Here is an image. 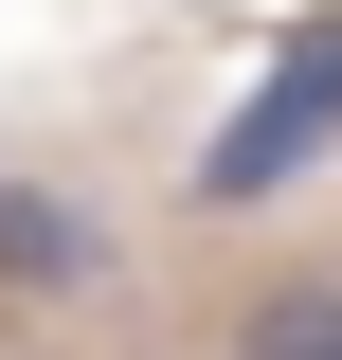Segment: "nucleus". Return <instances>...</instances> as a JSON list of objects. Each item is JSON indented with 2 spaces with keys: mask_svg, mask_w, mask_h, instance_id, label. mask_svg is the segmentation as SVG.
<instances>
[{
  "mask_svg": "<svg viewBox=\"0 0 342 360\" xmlns=\"http://www.w3.org/2000/svg\"><path fill=\"white\" fill-rule=\"evenodd\" d=\"M342 162V0H306L289 37L253 54V90L216 108V144H198V217H270V198H306V180Z\"/></svg>",
  "mask_w": 342,
  "mask_h": 360,
  "instance_id": "1",
  "label": "nucleus"
},
{
  "mask_svg": "<svg viewBox=\"0 0 342 360\" xmlns=\"http://www.w3.org/2000/svg\"><path fill=\"white\" fill-rule=\"evenodd\" d=\"M0 270H18V288H90V217L37 198V180H0Z\"/></svg>",
  "mask_w": 342,
  "mask_h": 360,
  "instance_id": "2",
  "label": "nucleus"
},
{
  "mask_svg": "<svg viewBox=\"0 0 342 360\" xmlns=\"http://www.w3.org/2000/svg\"><path fill=\"white\" fill-rule=\"evenodd\" d=\"M234 360H342V288H270Z\"/></svg>",
  "mask_w": 342,
  "mask_h": 360,
  "instance_id": "3",
  "label": "nucleus"
}]
</instances>
